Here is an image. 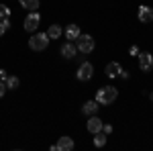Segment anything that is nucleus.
Wrapping results in <instances>:
<instances>
[{
	"label": "nucleus",
	"mask_w": 153,
	"mask_h": 151,
	"mask_svg": "<svg viewBox=\"0 0 153 151\" xmlns=\"http://www.w3.org/2000/svg\"><path fill=\"white\" fill-rule=\"evenodd\" d=\"M8 88H6V82H0V98L4 96V92H6Z\"/></svg>",
	"instance_id": "6ab92c4d"
},
{
	"label": "nucleus",
	"mask_w": 153,
	"mask_h": 151,
	"mask_svg": "<svg viewBox=\"0 0 153 151\" xmlns=\"http://www.w3.org/2000/svg\"><path fill=\"white\" fill-rule=\"evenodd\" d=\"M151 100H153V92H151Z\"/></svg>",
	"instance_id": "b1692460"
},
{
	"label": "nucleus",
	"mask_w": 153,
	"mask_h": 151,
	"mask_svg": "<svg viewBox=\"0 0 153 151\" xmlns=\"http://www.w3.org/2000/svg\"><path fill=\"white\" fill-rule=\"evenodd\" d=\"M4 31H6V25H4V21H0V37L4 35Z\"/></svg>",
	"instance_id": "4be33fe9"
},
{
	"label": "nucleus",
	"mask_w": 153,
	"mask_h": 151,
	"mask_svg": "<svg viewBox=\"0 0 153 151\" xmlns=\"http://www.w3.org/2000/svg\"><path fill=\"white\" fill-rule=\"evenodd\" d=\"M98 108H100V104H98L96 100H88V102L82 106V112L90 116V115H96V112H98Z\"/></svg>",
	"instance_id": "f8f14e48"
},
{
	"label": "nucleus",
	"mask_w": 153,
	"mask_h": 151,
	"mask_svg": "<svg viewBox=\"0 0 153 151\" xmlns=\"http://www.w3.org/2000/svg\"><path fill=\"white\" fill-rule=\"evenodd\" d=\"M53 151H71L74 149V139L71 137H59V141L55 145H51Z\"/></svg>",
	"instance_id": "423d86ee"
},
{
	"label": "nucleus",
	"mask_w": 153,
	"mask_h": 151,
	"mask_svg": "<svg viewBox=\"0 0 153 151\" xmlns=\"http://www.w3.org/2000/svg\"><path fill=\"white\" fill-rule=\"evenodd\" d=\"M80 35H82V33H80V27H78V25H68V27H65V37H68L70 41H76Z\"/></svg>",
	"instance_id": "ddd939ff"
},
{
	"label": "nucleus",
	"mask_w": 153,
	"mask_h": 151,
	"mask_svg": "<svg viewBox=\"0 0 153 151\" xmlns=\"http://www.w3.org/2000/svg\"><path fill=\"white\" fill-rule=\"evenodd\" d=\"M139 21L141 23H153V8H149V6H139Z\"/></svg>",
	"instance_id": "9d476101"
},
{
	"label": "nucleus",
	"mask_w": 153,
	"mask_h": 151,
	"mask_svg": "<svg viewBox=\"0 0 153 151\" xmlns=\"http://www.w3.org/2000/svg\"><path fill=\"white\" fill-rule=\"evenodd\" d=\"M78 80L80 82H88L92 76H94V65L90 63V61H82V65L78 68Z\"/></svg>",
	"instance_id": "20e7f679"
},
{
	"label": "nucleus",
	"mask_w": 153,
	"mask_h": 151,
	"mask_svg": "<svg viewBox=\"0 0 153 151\" xmlns=\"http://www.w3.org/2000/svg\"><path fill=\"white\" fill-rule=\"evenodd\" d=\"M102 131H104V135H110V133H112V125H104Z\"/></svg>",
	"instance_id": "412c9836"
},
{
	"label": "nucleus",
	"mask_w": 153,
	"mask_h": 151,
	"mask_svg": "<svg viewBox=\"0 0 153 151\" xmlns=\"http://www.w3.org/2000/svg\"><path fill=\"white\" fill-rule=\"evenodd\" d=\"M94 145L96 147H104L106 145V137H104L102 131H100V133H94Z\"/></svg>",
	"instance_id": "dca6fc26"
},
{
	"label": "nucleus",
	"mask_w": 153,
	"mask_h": 151,
	"mask_svg": "<svg viewBox=\"0 0 153 151\" xmlns=\"http://www.w3.org/2000/svg\"><path fill=\"white\" fill-rule=\"evenodd\" d=\"M94 39L90 35H80L78 39H76V47H78V51L80 53H84V55H88V53H92L94 51Z\"/></svg>",
	"instance_id": "7ed1b4c3"
},
{
	"label": "nucleus",
	"mask_w": 153,
	"mask_h": 151,
	"mask_svg": "<svg viewBox=\"0 0 153 151\" xmlns=\"http://www.w3.org/2000/svg\"><path fill=\"white\" fill-rule=\"evenodd\" d=\"M117 96H118V90L114 86H104V88H100L96 92V102L100 106H108L117 100Z\"/></svg>",
	"instance_id": "f257e3e1"
},
{
	"label": "nucleus",
	"mask_w": 153,
	"mask_h": 151,
	"mask_svg": "<svg viewBox=\"0 0 153 151\" xmlns=\"http://www.w3.org/2000/svg\"><path fill=\"white\" fill-rule=\"evenodd\" d=\"M153 65V55L151 53H139V68L141 71H149Z\"/></svg>",
	"instance_id": "6e6552de"
},
{
	"label": "nucleus",
	"mask_w": 153,
	"mask_h": 151,
	"mask_svg": "<svg viewBox=\"0 0 153 151\" xmlns=\"http://www.w3.org/2000/svg\"><path fill=\"white\" fill-rule=\"evenodd\" d=\"M76 53H78V47L74 45L71 41L61 45V55H63L65 59H74V57H76Z\"/></svg>",
	"instance_id": "1a4fd4ad"
},
{
	"label": "nucleus",
	"mask_w": 153,
	"mask_h": 151,
	"mask_svg": "<svg viewBox=\"0 0 153 151\" xmlns=\"http://www.w3.org/2000/svg\"><path fill=\"white\" fill-rule=\"evenodd\" d=\"M86 127H88V131H90V133L94 135V133H100V131H102L104 123H102V118H98L96 115H90L88 123H86Z\"/></svg>",
	"instance_id": "0eeeda50"
},
{
	"label": "nucleus",
	"mask_w": 153,
	"mask_h": 151,
	"mask_svg": "<svg viewBox=\"0 0 153 151\" xmlns=\"http://www.w3.org/2000/svg\"><path fill=\"white\" fill-rule=\"evenodd\" d=\"M120 71H123V68H120L118 61H110V63L106 65V76H108V78H117V76H120Z\"/></svg>",
	"instance_id": "9b49d317"
},
{
	"label": "nucleus",
	"mask_w": 153,
	"mask_h": 151,
	"mask_svg": "<svg viewBox=\"0 0 153 151\" xmlns=\"http://www.w3.org/2000/svg\"><path fill=\"white\" fill-rule=\"evenodd\" d=\"M6 78H8V76H6V71L0 70V82H6Z\"/></svg>",
	"instance_id": "5701e85b"
},
{
	"label": "nucleus",
	"mask_w": 153,
	"mask_h": 151,
	"mask_svg": "<svg viewBox=\"0 0 153 151\" xmlns=\"http://www.w3.org/2000/svg\"><path fill=\"white\" fill-rule=\"evenodd\" d=\"M8 16H10V8L4 6V4H0V21H6Z\"/></svg>",
	"instance_id": "a211bd4d"
},
{
	"label": "nucleus",
	"mask_w": 153,
	"mask_h": 151,
	"mask_svg": "<svg viewBox=\"0 0 153 151\" xmlns=\"http://www.w3.org/2000/svg\"><path fill=\"white\" fill-rule=\"evenodd\" d=\"M49 35L47 33H39V35H33L29 39V47L33 49V51H43V49H47L49 45Z\"/></svg>",
	"instance_id": "f03ea898"
},
{
	"label": "nucleus",
	"mask_w": 153,
	"mask_h": 151,
	"mask_svg": "<svg viewBox=\"0 0 153 151\" xmlns=\"http://www.w3.org/2000/svg\"><path fill=\"white\" fill-rule=\"evenodd\" d=\"M21 6L27 8V10H31V12H35L39 8V0H21Z\"/></svg>",
	"instance_id": "4468645a"
},
{
	"label": "nucleus",
	"mask_w": 153,
	"mask_h": 151,
	"mask_svg": "<svg viewBox=\"0 0 153 151\" xmlns=\"http://www.w3.org/2000/svg\"><path fill=\"white\" fill-rule=\"evenodd\" d=\"M39 25H41V16H39V12H31L27 19H25V31H29V33H33L39 29Z\"/></svg>",
	"instance_id": "39448f33"
},
{
	"label": "nucleus",
	"mask_w": 153,
	"mask_h": 151,
	"mask_svg": "<svg viewBox=\"0 0 153 151\" xmlns=\"http://www.w3.org/2000/svg\"><path fill=\"white\" fill-rule=\"evenodd\" d=\"M47 35H49V39H59V37H61V27H59V25H51Z\"/></svg>",
	"instance_id": "2eb2a0df"
},
{
	"label": "nucleus",
	"mask_w": 153,
	"mask_h": 151,
	"mask_svg": "<svg viewBox=\"0 0 153 151\" xmlns=\"http://www.w3.org/2000/svg\"><path fill=\"white\" fill-rule=\"evenodd\" d=\"M6 88H8V90L19 88V78H16V76H8V78H6Z\"/></svg>",
	"instance_id": "f3484780"
},
{
	"label": "nucleus",
	"mask_w": 153,
	"mask_h": 151,
	"mask_svg": "<svg viewBox=\"0 0 153 151\" xmlns=\"http://www.w3.org/2000/svg\"><path fill=\"white\" fill-rule=\"evenodd\" d=\"M139 53H141V51H139V47H137V45L131 47V55H137V57H139Z\"/></svg>",
	"instance_id": "aec40b11"
}]
</instances>
